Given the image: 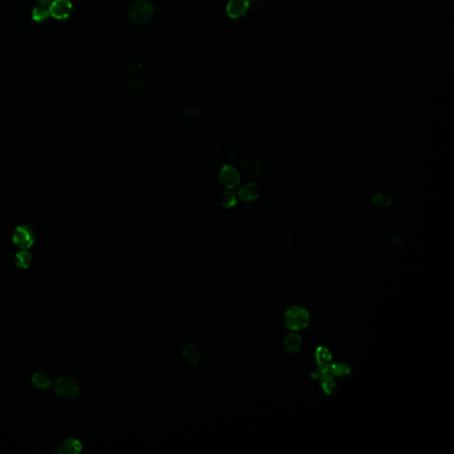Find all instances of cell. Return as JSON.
Wrapping results in <instances>:
<instances>
[{
  "label": "cell",
  "mask_w": 454,
  "mask_h": 454,
  "mask_svg": "<svg viewBox=\"0 0 454 454\" xmlns=\"http://www.w3.org/2000/svg\"><path fill=\"white\" fill-rule=\"evenodd\" d=\"M284 322L286 327L291 330L301 331L309 325L310 314L305 308L293 305L285 311Z\"/></svg>",
  "instance_id": "1"
},
{
  "label": "cell",
  "mask_w": 454,
  "mask_h": 454,
  "mask_svg": "<svg viewBox=\"0 0 454 454\" xmlns=\"http://www.w3.org/2000/svg\"><path fill=\"white\" fill-rule=\"evenodd\" d=\"M153 5L149 0H135L129 8V16L135 23L145 24L152 19Z\"/></svg>",
  "instance_id": "2"
},
{
  "label": "cell",
  "mask_w": 454,
  "mask_h": 454,
  "mask_svg": "<svg viewBox=\"0 0 454 454\" xmlns=\"http://www.w3.org/2000/svg\"><path fill=\"white\" fill-rule=\"evenodd\" d=\"M55 393L60 398L71 400L75 399L79 394V386L77 382L69 376H60L54 383Z\"/></svg>",
  "instance_id": "3"
},
{
  "label": "cell",
  "mask_w": 454,
  "mask_h": 454,
  "mask_svg": "<svg viewBox=\"0 0 454 454\" xmlns=\"http://www.w3.org/2000/svg\"><path fill=\"white\" fill-rule=\"evenodd\" d=\"M13 241L21 250H28L35 242L34 232L28 225H19L13 234Z\"/></svg>",
  "instance_id": "4"
},
{
  "label": "cell",
  "mask_w": 454,
  "mask_h": 454,
  "mask_svg": "<svg viewBox=\"0 0 454 454\" xmlns=\"http://www.w3.org/2000/svg\"><path fill=\"white\" fill-rule=\"evenodd\" d=\"M48 9L52 18L64 21L71 16L73 4L70 0H53L49 5Z\"/></svg>",
  "instance_id": "5"
},
{
  "label": "cell",
  "mask_w": 454,
  "mask_h": 454,
  "mask_svg": "<svg viewBox=\"0 0 454 454\" xmlns=\"http://www.w3.org/2000/svg\"><path fill=\"white\" fill-rule=\"evenodd\" d=\"M250 6V0H230L226 5V14L230 18L238 20L245 16Z\"/></svg>",
  "instance_id": "6"
},
{
  "label": "cell",
  "mask_w": 454,
  "mask_h": 454,
  "mask_svg": "<svg viewBox=\"0 0 454 454\" xmlns=\"http://www.w3.org/2000/svg\"><path fill=\"white\" fill-rule=\"evenodd\" d=\"M220 180L227 188H235L240 182V175L233 166L225 165L220 171Z\"/></svg>",
  "instance_id": "7"
},
{
  "label": "cell",
  "mask_w": 454,
  "mask_h": 454,
  "mask_svg": "<svg viewBox=\"0 0 454 454\" xmlns=\"http://www.w3.org/2000/svg\"><path fill=\"white\" fill-rule=\"evenodd\" d=\"M82 450V444L77 438L68 437L63 440L61 444L58 446L57 454H78Z\"/></svg>",
  "instance_id": "8"
},
{
  "label": "cell",
  "mask_w": 454,
  "mask_h": 454,
  "mask_svg": "<svg viewBox=\"0 0 454 454\" xmlns=\"http://www.w3.org/2000/svg\"><path fill=\"white\" fill-rule=\"evenodd\" d=\"M259 189L252 183H246L240 189L238 194L240 198L245 202H253L258 198L259 196Z\"/></svg>",
  "instance_id": "9"
},
{
  "label": "cell",
  "mask_w": 454,
  "mask_h": 454,
  "mask_svg": "<svg viewBox=\"0 0 454 454\" xmlns=\"http://www.w3.org/2000/svg\"><path fill=\"white\" fill-rule=\"evenodd\" d=\"M283 345L286 350V352L289 354H295L296 352H299L301 350L303 342H302L301 337L299 336L296 334H289L286 336V338L284 339Z\"/></svg>",
  "instance_id": "10"
},
{
  "label": "cell",
  "mask_w": 454,
  "mask_h": 454,
  "mask_svg": "<svg viewBox=\"0 0 454 454\" xmlns=\"http://www.w3.org/2000/svg\"><path fill=\"white\" fill-rule=\"evenodd\" d=\"M182 356L184 357L185 362L192 366L198 364L202 357L199 350L193 344H188L183 349Z\"/></svg>",
  "instance_id": "11"
},
{
  "label": "cell",
  "mask_w": 454,
  "mask_h": 454,
  "mask_svg": "<svg viewBox=\"0 0 454 454\" xmlns=\"http://www.w3.org/2000/svg\"><path fill=\"white\" fill-rule=\"evenodd\" d=\"M331 354L327 348L319 347L316 351V360L319 369L326 372V370H328L329 364L331 361Z\"/></svg>",
  "instance_id": "12"
},
{
  "label": "cell",
  "mask_w": 454,
  "mask_h": 454,
  "mask_svg": "<svg viewBox=\"0 0 454 454\" xmlns=\"http://www.w3.org/2000/svg\"><path fill=\"white\" fill-rule=\"evenodd\" d=\"M32 384L37 389H46L51 386V379L46 372H38L32 377Z\"/></svg>",
  "instance_id": "13"
},
{
  "label": "cell",
  "mask_w": 454,
  "mask_h": 454,
  "mask_svg": "<svg viewBox=\"0 0 454 454\" xmlns=\"http://www.w3.org/2000/svg\"><path fill=\"white\" fill-rule=\"evenodd\" d=\"M32 263V255L28 250H22L16 255V264L21 269H27Z\"/></svg>",
  "instance_id": "14"
},
{
  "label": "cell",
  "mask_w": 454,
  "mask_h": 454,
  "mask_svg": "<svg viewBox=\"0 0 454 454\" xmlns=\"http://www.w3.org/2000/svg\"><path fill=\"white\" fill-rule=\"evenodd\" d=\"M31 17H32V20L35 22H38V23L45 22L50 17L49 9L46 8V6L39 5L33 9L31 13Z\"/></svg>",
  "instance_id": "15"
},
{
  "label": "cell",
  "mask_w": 454,
  "mask_h": 454,
  "mask_svg": "<svg viewBox=\"0 0 454 454\" xmlns=\"http://www.w3.org/2000/svg\"><path fill=\"white\" fill-rule=\"evenodd\" d=\"M330 372L332 374L336 375L337 377L345 376L351 372V368L349 365L344 362H338L333 364L330 368Z\"/></svg>",
  "instance_id": "16"
},
{
  "label": "cell",
  "mask_w": 454,
  "mask_h": 454,
  "mask_svg": "<svg viewBox=\"0 0 454 454\" xmlns=\"http://www.w3.org/2000/svg\"><path fill=\"white\" fill-rule=\"evenodd\" d=\"M335 388H336V383H335V381H334L333 378L330 377L329 375H327V377L324 378V380L322 382V388H323L324 392L327 394V395H330L335 391Z\"/></svg>",
  "instance_id": "17"
},
{
  "label": "cell",
  "mask_w": 454,
  "mask_h": 454,
  "mask_svg": "<svg viewBox=\"0 0 454 454\" xmlns=\"http://www.w3.org/2000/svg\"><path fill=\"white\" fill-rule=\"evenodd\" d=\"M222 204L225 208H230L236 204V197L233 192H226L222 197Z\"/></svg>",
  "instance_id": "18"
},
{
  "label": "cell",
  "mask_w": 454,
  "mask_h": 454,
  "mask_svg": "<svg viewBox=\"0 0 454 454\" xmlns=\"http://www.w3.org/2000/svg\"><path fill=\"white\" fill-rule=\"evenodd\" d=\"M372 200H373V202H374L375 204L382 206V207L388 206V204H390V202H391V200H390V198L388 197L387 194H376Z\"/></svg>",
  "instance_id": "19"
},
{
  "label": "cell",
  "mask_w": 454,
  "mask_h": 454,
  "mask_svg": "<svg viewBox=\"0 0 454 454\" xmlns=\"http://www.w3.org/2000/svg\"><path fill=\"white\" fill-rule=\"evenodd\" d=\"M129 67H130V68H131L133 71L137 72L141 68L142 63H141V62H140L139 60H138V59H133V60H132V61L130 62V63H129Z\"/></svg>",
  "instance_id": "20"
},
{
  "label": "cell",
  "mask_w": 454,
  "mask_h": 454,
  "mask_svg": "<svg viewBox=\"0 0 454 454\" xmlns=\"http://www.w3.org/2000/svg\"><path fill=\"white\" fill-rule=\"evenodd\" d=\"M52 1H53V0H37L38 4L40 5H44V6H47V5H50Z\"/></svg>",
  "instance_id": "21"
},
{
  "label": "cell",
  "mask_w": 454,
  "mask_h": 454,
  "mask_svg": "<svg viewBox=\"0 0 454 454\" xmlns=\"http://www.w3.org/2000/svg\"></svg>",
  "instance_id": "22"
}]
</instances>
